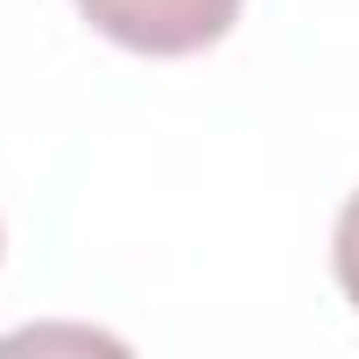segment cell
<instances>
[{"label":"cell","mask_w":359,"mask_h":359,"mask_svg":"<svg viewBox=\"0 0 359 359\" xmlns=\"http://www.w3.org/2000/svg\"><path fill=\"white\" fill-rule=\"evenodd\" d=\"M331 261H338V289H345V296H352V310H359V191H352V198H345V212H338Z\"/></svg>","instance_id":"cell-2"},{"label":"cell","mask_w":359,"mask_h":359,"mask_svg":"<svg viewBox=\"0 0 359 359\" xmlns=\"http://www.w3.org/2000/svg\"><path fill=\"white\" fill-rule=\"evenodd\" d=\"M78 8L99 36L141 57H198L240 22V0H78Z\"/></svg>","instance_id":"cell-1"}]
</instances>
